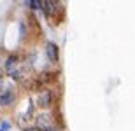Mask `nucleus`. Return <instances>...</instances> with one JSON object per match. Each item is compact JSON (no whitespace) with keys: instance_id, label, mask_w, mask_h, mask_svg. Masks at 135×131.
<instances>
[{"instance_id":"f257e3e1","label":"nucleus","mask_w":135,"mask_h":131,"mask_svg":"<svg viewBox=\"0 0 135 131\" xmlns=\"http://www.w3.org/2000/svg\"><path fill=\"white\" fill-rule=\"evenodd\" d=\"M35 103H37V108H40V110H49L51 107H53V103H55L53 91L42 89L39 95H37V98H35Z\"/></svg>"},{"instance_id":"f03ea898","label":"nucleus","mask_w":135,"mask_h":131,"mask_svg":"<svg viewBox=\"0 0 135 131\" xmlns=\"http://www.w3.org/2000/svg\"><path fill=\"white\" fill-rule=\"evenodd\" d=\"M18 100V96H16V91L11 89V87H4L2 93H0V108H9L12 107Z\"/></svg>"},{"instance_id":"7ed1b4c3","label":"nucleus","mask_w":135,"mask_h":131,"mask_svg":"<svg viewBox=\"0 0 135 131\" xmlns=\"http://www.w3.org/2000/svg\"><path fill=\"white\" fill-rule=\"evenodd\" d=\"M44 51H46V56H47L49 63H58L60 61V47L56 45V42L47 40L44 45Z\"/></svg>"},{"instance_id":"20e7f679","label":"nucleus","mask_w":135,"mask_h":131,"mask_svg":"<svg viewBox=\"0 0 135 131\" xmlns=\"http://www.w3.org/2000/svg\"><path fill=\"white\" fill-rule=\"evenodd\" d=\"M39 5H40V12L46 19H51L56 14V7L51 0H39Z\"/></svg>"},{"instance_id":"39448f33","label":"nucleus","mask_w":135,"mask_h":131,"mask_svg":"<svg viewBox=\"0 0 135 131\" xmlns=\"http://www.w3.org/2000/svg\"><path fill=\"white\" fill-rule=\"evenodd\" d=\"M18 63H20V58H18L16 54H9L7 58H5V61H4V70L11 75L12 72H16L18 68H20Z\"/></svg>"},{"instance_id":"423d86ee","label":"nucleus","mask_w":135,"mask_h":131,"mask_svg":"<svg viewBox=\"0 0 135 131\" xmlns=\"http://www.w3.org/2000/svg\"><path fill=\"white\" fill-rule=\"evenodd\" d=\"M26 5L32 12H39L40 11V5H39V0H26Z\"/></svg>"},{"instance_id":"0eeeda50","label":"nucleus","mask_w":135,"mask_h":131,"mask_svg":"<svg viewBox=\"0 0 135 131\" xmlns=\"http://www.w3.org/2000/svg\"><path fill=\"white\" fill-rule=\"evenodd\" d=\"M23 131H42V129L35 124H30V126H23Z\"/></svg>"},{"instance_id":"6e6552de","label":"nucleus","mask_w":135,"mask_h":131,"mask_svg":"<svg viewBox=\"0 0 135 131\" xmlns=\"http://www.w3.org/2000/svg\"><path fill=\"white\" fill-rule=\"evenodd\" d=\"M2 89H4V86H2V84H0V93H2Z\"/></svg>"},{"instance_id":"1a4fd4ad","label":"nucleus","mask_w":135,"mask_h":131,"mask_svg":"<svg viewBox=\"0 0 135 131\" xmlns=\"http://www.w3.org/2000/svg\"><path fill=\"white\" fill-rule=\"evenodd\" d=\"M0 84H2V74H0Z\"/></svg>"}]
</instances>
